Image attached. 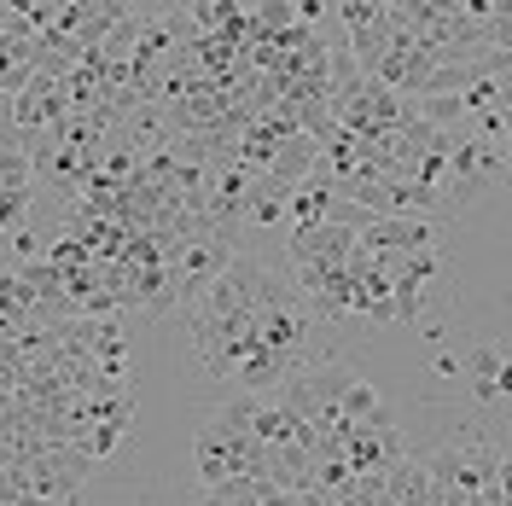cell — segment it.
<instances>
[{
    "label": "cell",
    "instance_id": "6",
    "mask_svg": "<svg viewBox=\"0 0 512 506\" xmlns=\"http://www.w3.org/2000/svg\"><path fill=\"white\" fill-rule=\"evenodd\" d=\"M361 251L396 256V251H431V216H379L361 233Z\"/></svg>",
    "mask_w": 512,
    "mask_h": 506
},
{
    "label": "cell",
    "instance_id": "9",
    "mask_svg": "<svg viewBox=\"0 0 512 506\" xmlns=\"http://www.w3.org/2000/svg\"><path fill=\"white\" fill-rule=\"evenodd\" d=\"M291 198H297V181H280V175H268V169H256L251 181V222H280L291 216Z\"/></svg>",
    "mask_w": 512,
    "mask_h": 506
},
{
    "label": "cell",
    "instance_id": "11",
    "mask_svg": "<svg viewBox=\"0 0 512 506\" xmlns=\"http://www.w3.org/2000/svg\"><path fill=\"white\" fill-rule=\"evenodd\" d=\"M268 495H274L268 477H227V483H210L198 495V506H262Z\"/></svg>",
    "mask_w": 512,
    "mask_h": 506
},
{
    "label": "cell",
    "instance_id": "8",
    "mask_svg": "<svg viewBox=\"0 0 512 506\" xmlns=\"http://www.w3.org/2000/svg\"><path fill=\"white\" fill-rule=\"evenodd\" d=\"M297 24H303V6L297 0H256L251 6V47H274Z\"/></svg>",
    "mask_w": 512,
    "mask_h": 506
},
{
    "label": "cell",
    "instance_id": "1",
    "mask_svg": "<svg viewBox=\"0 0 512 506\" xmlns=\"http://www.w3.org/2000/svg\"><path fill=\"white\" fill-rule=\"evenodd\" d=\"M507 146H495L489 134L478 128H460V140H454V152H448V169L443 181H437V216H460L466 204H478L483 192L495 187V181H507Z\"/></svg>",
    "mask_w": 512,
    "mask_h": 506
},
{
    "label": "cell",
    "instance_id": "3",
    "mask_svg": "<svg viewBox=\"0 0 512 506\" xmlns=\"http://www.w3.org/2000/svg\"><path fill=\"white\" fill-rule=\"evenodd\" d=\"M355 251H361V233H355V227H338V222L291 227V239H286L291 274H297V285H303V291H309V285H320L326 274H338V268H350Z\"/></svg>",
    "mask_w": 512,
    "mask_h": 506
},
{
    "label": "cell",
    "instance_id": "7",
    "mask_svg": "<svg viewBox=\"0 0 512 506\" xmlns=\"http://www.w3.org/2000/svg\"><path fill=\"white\" fill-rule=\"evenodd\" d=\"M466 384H472V396H483V402L512 396V355L495 344H478L466 355Z\"/></svg>",
    "mask_w": 512,
    "mask_h": 506
},
{
    "label": "cell",
    "instance_id": "2",
    "mask_svg": "<svg viewBox=\"0 0 512 506\" xmlns=\"http://www.w3.org/2000/svg\"><path fill=\"white\" fill-rule=\"evenodd\" d=\"M431 460V483H437V495L443 506H472L483 501L489 489H495V477H501V454L483 443V437H448L437 454H425Z\"/></svg>",
    "mask_w": 512,
    "mask_h": 506
},
{
    "label": "cell",
    "instance_id": "10",
    "mask_svg": "<svg viewBox=\"0 0 512 506\" xmlns=\"http://www.w3.org/2000/svg\"><path fill=\"white\" fill-rule=\"evenodd\" d=\"M332 204H338V187L326 181V175H309L303 187H297V198H291V227H315L332 216Z\"/></svg>",
    "mask_w": 512,
    "mask_h": 506
},
{
    "label": "cell",
    "instance_id": "5",
    "mask_svg": "<svg viewBox=\"0 0 512 506\" xmlns=\"http://www.w3.org/2000/svg\"><path fill=\"white\" fill-rule=\"evenodd\" d=\"M344 460L355 472H390L408 460V443H402L396 419L390 425H355V431H344Z\"/></svg>",
    "mask_w": 512,
    "mask_h": 506
},
{
    "label": "cell",
    "instance_id": "12",
    "mask_svg": "<svg viewBox=\"0 0 512 506\" xmlns=\"http://www.w3.org/2000/svg\"><path fill=\"white\" fill-rule=\"evenodd\" d=\"M0 506H59V501H41V495H24V501H0Z\"/></svg>",
    "mask_w": 512,
    "mask_h": 506
},
{
    "label": "cell",
    "instance_id": "13",
    "mask_svg": "<svg viewBox=\"0 0 512 506\" xmlns=\"http://www.w3.org/2000/svg\"><path fill=\"white\" fill-rule=\"evenodd\" d=\"M507 169H512V140H507Z\"/></svg>",
    "mask_w": 512,
    "mask_h": 506
},
{
    "label": "cell",
    "instance_id": "4",
    "mask_svg": "<svg viewBox=\"0 0 512 506\" xmlns=\"http://www.w3.org/2000/svg\"><path fill=\"white\" fill-rule=\"evenodd\" d=\"M379 262L390 268V285H396V326H414L425 315V291L437 280L443 256L437 251H396V256H379Z\"/></svg>",
    "mask_w": 512,
    "mask_h": 506
}]
</instances>
